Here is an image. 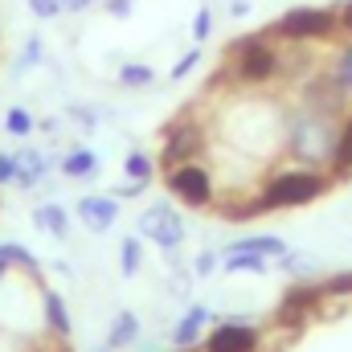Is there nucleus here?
I'll return each instance as SVG.
<instances>
[{
	"instance_id": "1",
	"label": "nucleus",
	"mask_w": 352,
	"mask_h": 352,
	"mask_svg": "<svg viewBox=\"0 0 352 352\" xmlns=\"http://www.w3.org/2000/svg\"><path fill=\"white\" fill-rule=\"evenodd\" d=\"M324 192V180L311 173H287L278 176L270 188H266V201L258 209H278V205H303V201H311V197H320Z\"/></svg>"
},
{
	"instance_id": "2",
	"label": "nucleus",
	"mask_w": 352,
	"mask_h": 352,
	"mask_svg": "<svg viewBox=\"0 0 352 352\" xmlns=\"http://www.w3.org/2000/svg\"><path fill=\"white\" fill-rule=\"evenodd\" d=\"M274 54L266 50L258 37H246V41H238V50H234V70H238V78H246V82H263L274 74Z\"/></svg>"
},
{
	"instance_id": "3",
	"label": "nucleus",
	"mask_w": 352,
	"mask_h": 352,
	"mask_svg": "<svg viewBox=\"0 0 352 352\" xmlns=\"http://www.w3.org/2000/svg\"><path fill=\"white\" fill-rule=\"evenodd\" d=\"M332 12H320V8H295L278 21V33L283 37H295V41H307V37H324L332 33Z\"/></svg>"
},
{
	"instance_id": "4",
	"label": "nucleus",
	"mask_w": 352,
	"mask_h": 352,
	"mask_svg": "<svg viewBox=\"0 0 352 352\" xmlns=\"http://www.w3.org/2000/svg\"><path fill=\"white\" fill-rule=\"evenodd\" d=\"M168 188H173L176 197L192 201V205H205L209 201V176H205V168H197V164H176L173 173H168Z\"/></svg>"
},
{
	"instance_id": "5",
	"label": "nucleus",
	"mask_w": 352,
	"mask_h": 352,
	"mask_svg": "<svg viewBox=\"0 0 352 352\" xmlns=\"http://www.w3.org/2000/svg\"><path fill=\"white\" fill-rule=\"evenodd\" d=\"M140 230H144L148 238H156L160 246H176V242H180V230H184V221L176 217L173 205H156V209H148V213H144Z\"/></svg>"
},
{
	"instance_id": "6",
	"label": "nucleus",
	"mask_w": 352,
	"mask_h": 352,
	"mask_svg": "<svg viewBox=\"0 0 352 352\" xmlns=\"http://www.w3.org/2000/svg\"><path fill=\"white\" fill-rule=\"evenodd\" d=\"M254 344H258V332L254 328H242V324L217 328L209 336V352H254Z\"/></svg>"
},
{
	"instance_id": "7",
	"label": "nucleus",
	"mask_w": 352,
	"mask_h": 352,
	"mask_svg": "<svg viewBox=\"0 0 352 352\" xmlns=\"http://www.w3.org/2000/svg\"><path fill=\"white\" fill-rule=\"evenodd\" d=\"M197 148H201V135H197L192 127H184V131H173V135H168L160 160H164V164H188V156H192Z\"/></svg>"
},
{
	"instance_id": "8",
	"label": "nucleus",
	"mask_w": 352,
	"mask_h": 352,
	"mask_svg": "<svg viewBox=\"0 0 352 352\" xmlns=\"http://www.w3.org/2000/svg\"><path fill=\"white\" fill-rule=\"evenodd\" d=\"M78 213H82V221H87L90 230H107L115 221V201L111 197H82Z\"/></svg>"
},
{
	"instance_id": "9",
	"label": "nucleus",
	"mask_w": 352,
	"mask_h": 352,
	"mask_svg": "<svg viewBox=\"0 0 352 352\" xmlns=\"http://www.w3.org/2000/svg\"><path fill=\"white\" fill-rule=\"evenodd\" d=\"M320 287H299V291H291L287 299H283V307H278V316L283 320H291V324H299V316H303V307H311V303H320Z\"/></svg>"
},
{
	"instance_id": "10",
	"label": "nucleus",
	"mask_w": 352,
	"mask_h": 352,
	"mask_svg": "<svg viewBox=\"0 0 352 352\" xmlns=\"http://www.w3.org/2000/svg\"><path fill=\"white\" fill-rule=\"evenodd\" d=\"M230 254H287V246L278 238H242Z\"/></svg>"
},
{
	"instance_id": "11",
	"label": "nucleus",
	"mask_w": 352,
	"mask_h": 352,
	"mask_svg": "<svg viewBox=\"0 0 352 352\" xmlns=\"http://www.w3.org/2000/svg\"><path fill=\"white\" fill-rule=\"evenodd\" d=\"M37 226H45V234H66V213L45 205V209H37Z\"/></svg>"
},
{
	"instance_id": "12",
	"label": "nucleus",
	"mask_w": 352,
	"mask_h": 352,
	"mask_svg": "<svg viewBox=\"0 0 352 352\" xmlns=\"http://www.w3.org/2000/svg\"><path fill=\"white\" fill-rule=\"evenodd\" d=\"M135 340V316H119L111 328V344H131Z\"/></svg>"
},
{
	"instance_id": "13",
	"label": "nucleus",
	"mask_w": 352,
	"mask_h": 352,
	"mask_svg": "<svg viewBox=\"0 0 352 352\" xmlns=\"http://www.w3.org/2000/svg\"><path fill=\"white\" fill-rule=\"evenodd\" d=\"M45 307H50V320H54V328H58V332H70V320H66V307H62V299H58V295H50V299H45Z\"/></svg>"
},
{
	"instance_id": "14",
	"label": "nucleus",
	"mask_w": 352,
	"mask_h": 352,
	"mask_svg": "<svg viewBox=\"0 0 352 352\" xmlns=\"http://www.w3.org/2000/svg\"><path fill=\"white\" fill-rule=\"evenodd\" d=\"M197 324H201V311L184 316V320H180V328H176V340H180V344H192V340H197Z\"/></svg>"
},
{
	"instance_id": "15",
	"label": "nucleus",
	"mask_w": 352,
	"mask_h": 352,
	"mask_svg": "<svg viewBox=\"0 0 352 352\" xmlns=\"http://www.w3.org/2000/svg\"><path fill=\"white\" fill-rule=\"evenodd\" d=\"M94 164H98V160H94L90 152H78V156H70L66 173H70V176H87V173H94Z\"/></svg>"
},
{
	"instance_id": "16",
	"label": "nucleus",
	"mask_w": 352,
	"mask_h": 352,
	"mask_svg": "<svg viewBox=\"0 0 352 352\" xmlns=\"http://www.w3.org/2000/svg\"><path fill=\"white\" fill-rule=\"evenodd\" d=\"M41 176V160L37 156H29V160H21V168H16V180H25V184H33Z\"/></svg>"
},
{
	"instance_id": "17",
	"label": "nucleus",
	"mask_w": 352,
	"mask_h": 352,
	"mask_svg": "<svg viewBox=\"0 0 352 352\" xmlns=\"http://www.w3.org/2000/svg\"><path fill=\"white\" fill-rule=\"evenodd\" d=\"M152 78V70H144V66H123V82L127 87H144Z\"/></svg>"
},
{
	"instance_id": "18",
	"label": "nucleus",
	"mask_w": 352,
	"mask_h": 352,
	"mask_svg": "<svg viewBox=\"0 0 352 352\" xmlns=\"http://www.w3.org/2000/svg\"><path fill=\"white\" fill-rule=\"evenodd\" d=\"M336 160H340L344 168L352 164V123L344 127V135H340V148H336Z\"/></svg>"
},
{
	"instance_id": "19",
	"label": "nucleus",
	"mask_w": 352,
	"mask_h": 352,
	"mask_svg": "<svg viewBox=\"0 0 352 352\" xmlns=\"http://www.w3.org/2000/svg\"><path fill=\"white\" fill-rule=\"evenodd\" d=\"M324 295H352V274H336V278L324 287Z\"/></svg>"
},
{
	"instance_id": "20",
	"label": "nucleus",
	"mask_w": 352,
	"mask_h": 352,
	"mask_svg": "<svg viewBox=\"0 0 352 352\" xmlns=\"http://www.w3.org/2000/svg\"><path fill=\"white\" fill-rule=\"evenodd\" d=\"M8 127H12V135H25V131L33 127V119H29L25 111H8Z\"/></svg>"
},
{
	"instance_id": "21",
	"label": "nucleus",
	"mask_w": 352,
	"mask_h": 352,
	"mask_svg": "<svg viewBox=\"0 0 352 352\" xmlns=\"http://www.w3.org/2000/svg\"><path fill=\"white\" fill-rule=\"evenodd\" d=\"M119 258H123V270H135V258H140V246H135V242H123Z\"/></svg>"
},
{
	"instance_id": "22",
	"label": "nucleus",
	"mask_w": 352,
	"mask_h": 352,
	"mask_svg": "<svg viewBox=\"0 0 352 352\" xmlns=\"http://www.w3.org/2000/svg\"><path fill=\"white\" fill-rule=\"evenodd\" d=\"M0 258H16V263H33V254H29V250H21V246H0Z\"/></svg>"
},
{
	"instance_id": "23",
	"label": "nucleus",
	"mask_w": 352,
	"mask_h": 352,
	"mask_svg": "<svg viewBox=\"0 0 352 352\" xmlns=\"http://www.w3.org/2000/svg\"><path fill=\"white\" fill-rule=\"evenodd\" d=\"M148 168H152V164H148L144 156H131V164H127V173L135 176V180H144V176H148Z\"/></svg>"
},
{
	"instance_id": "24",
	"label": "nucleus",
	"mask_w": 352,
	"mask_h": 352,
	"mask_svg": "<svg viewBox=\"0 0 352 352\" xmlns=\"http://www.w3.org/2000/svg\"><path fill=\"white\" fill-rule=\"evenodd\" d=\"M340 82H344V87H352V45L344 50V58H340Z\"/></svg>"
},
{
	"instance_id": "25",
	"label": "nucleus",
	"mask_w": 352,
	"mask_h": 352,
	"mask_svg": "<svg viewBox=\"0 0 352 352\" xmlns=\"http://www.w3.org/2000/svg\"><path fill=\"white\" fill-rule=\"evenodd\" d=\"M33 12L37 16H54L58 12V0H33Z\"/></svg>"
},
{
	"instance_id": "26",
	"label": "nucleus",
	"mask_w": 352,
	"mask_h": 352,
	"mask_svg": "<svg viewBox=\"0 0 352 352\" xmlns=\"http://www.w3.org/2000/svg\"><path fill=\"white\" fill-rule=\"evenodd\" d=\"M8 176H16V160H8V156H0V180H8Z\"/></svg>"
},
{
	"instance_id": "27",
	"label": "nucleus",
	"mask_w": 352,
	"mask_h": 352,
	"mask_svg": "<svg viewBox=\"0 0 352 352\" xmlns=\"http://www.w3.org/2000/svg\"><path fill=\"white\" fill-rule=\"evenodd\" d=\"M209 33V12H197V37H205Z\"/></svg>"
},
{
	"instance_id": "28",
	"label": "nucleus",
	"mask_w": 352,
	"mask_h": 352,
	"mask_svg": "<svg viewBox=\"0 0 352 352\" xmlns=\"http://www.w3.org/2000/svg\"><path fill=\"white\" fill-rule=\"evenodd\" d=\"M340 21H344V29H349V33H352V0H349V4H344V12H340Z\"/></svg>"
},
{
	"instance_id": "29",
	"label": "nucleus",
	"mask_w": 352,
	"mask_h": 352,
	"mask_svg": "<svg viewBox=\"0 0 352 352\" xmlns=\"http://www.w3.org/2000/svg\"><path fill=\"white\" fill-rule=\"evenodd\" d=\"M90 0H66V8H87Z\"/></svg>"
}]
</instances>
